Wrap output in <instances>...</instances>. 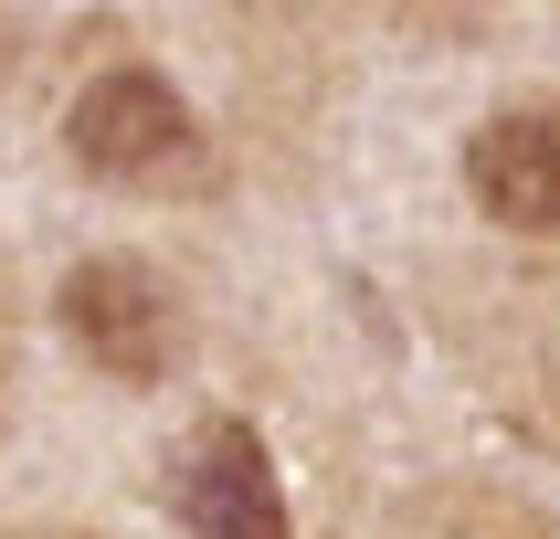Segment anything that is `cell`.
<instances>
[{"label":"cell","mask_w":560,"mask_h":539,"mask_svg":"<svg viewBox=\"0 0 560 539\" xmlns=\"http://www.w3.org/2000/svg\"><path fill=\"white\" fill-rule=\"evenodd\" d=\"M0 371H11V307H0Z\"/></svg>","instance_id":"8992f818"},{"label":"cell","mask_w":560,"mask_h":539,"mask_svg":"<svg viewBox=\"0 0 560 539\" xmlns=\"http://www.w3.org/2000/svg\"><path fill=\"white\" fill-rule=\"evenodd\" d=\"M63 159L127 201H190L212 190V127L159 63H95L63 106Z\"/></svg>","instance_id":"6da1fadb"},{"label":"cell","mask_w":560,"mask_h":539,"mask_svg":"<svg viewBox=\"0 0 560 539\" xmlns=\"http://www.w3.org/2000/svg\"><path fill=\"white\" fill-rule=\"evenodd\" d=\"M54 317H63V339H74V360L106 371V380H127V391L170 380L180 349H190L180 285L159 276V265H138V254H85V265H63Z\"/></svg>","instance_id":"7a4b0ae2"},{"label":"cell","mask_w":560,"mask_h":539,"mask_svg":"<svg viewBox=\"0 0 560 539\" xmlns=\"http://www.w3.org/2000/svg\"><path fill=\"white\" fill-rule=\"evenodd\" d=\"M180 518L201 539H285V487H276V455L244 412H212L180 455Z\"/></svg>","instance_id":"277c9868"},{"label":"cell","mask_w":560,"mask_h":539,"mask_svg":"<svg viewBox=\"0 0 560 539\" xmlns=\"http://www.w3.org/2000/svg\"><path fill=\"white\" fill-rule=\"evenodd\" d=\"M476 539H539V529H476Z\"/></svg>","instance_id":"52a82bcc"},{"label":"cell","mask_w":560,"mask_h":539,"mask_svg":"<svg viewBox=\"0 0 560 539\" xmlns=\"http://www.w3.org/2000/svg\"><path fill=\"white\" fill-rule=\"evenodd\" d=\"M360 11H392V22H455L466 0H360Z\"/></svg>","instance_id":"5b68a950"},{"label":"cell","mask_w":560,"mask_h":539,"mask_svg":"<svg viewBox=\"0 0 560 539\" xmlns=\"http://www.w3.org/2000/svg\"><path fill=\"white\" fill-rule=\"evenodd\" d=\"M32 539H74V529H32Z\"/></svg>","instance_id":"ba28073f"},{"label":"cell","mask_w":560,"mask_h":539,"mask_svg":"<svg viewBox=\"0 0 560 539\" xmlns=\"http://www.w3.org/2000/svg\"><path fill=\"white\" fill-rule=\"evenodd\" d=\"M0 54H11V43H0Z\"/></svg>","instance_id":"9c48e42d"},{"label":"cell","mask_w":560,"mask_h":539,"mask_svg":"<svg viewBox=\"0 0 560 539\" xmlns=\"http://www.w3.org/2000/svg\"><path fill=\"white\" fill-rule=\"evenodd\" d=\"M466 201L498 233L560 244V106H498L466 138Z\"/></svg>","instance_id":"3957f363"}]
</instances>
